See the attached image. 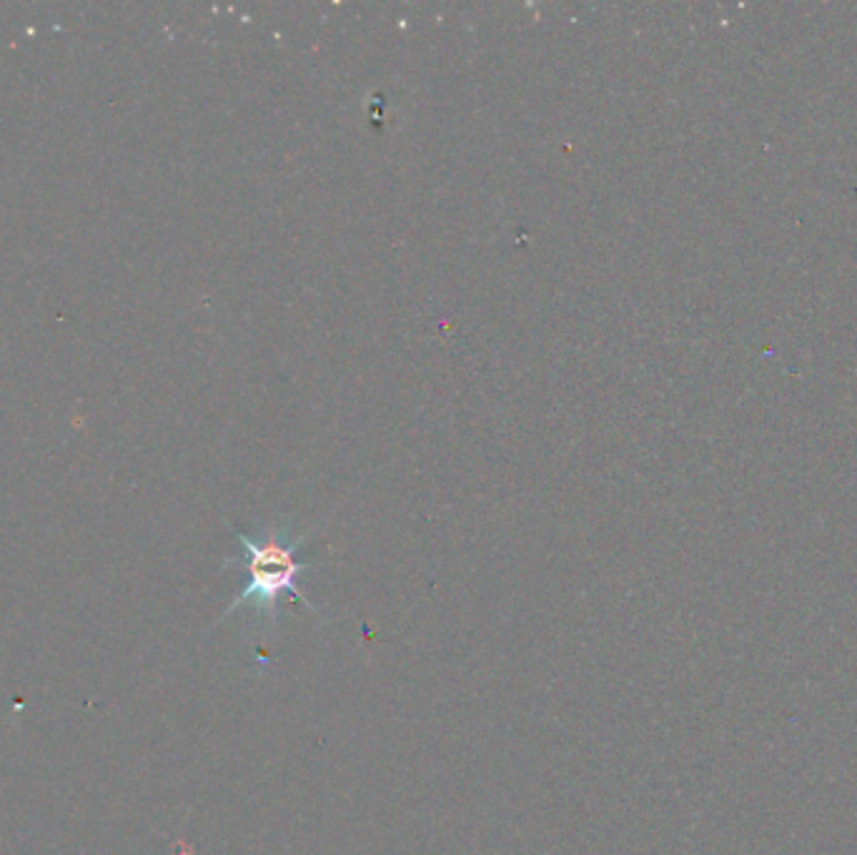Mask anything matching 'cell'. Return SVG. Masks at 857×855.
I'll return each mask as SVG.
<instances>
[{
	"mask_svg": "<svg viewBox=\"0 0 857 855\" xmlns=\"http://www.w3.org/2000/svg\"><path fill=\"white\" fill-rule=\"evenodd\" d=\"M237 542L241 552L239 557H231L226 564L239 567L243 572V588L237 600L226 607L221 620L251 602L268 623H276L278 605H282V598L286 595L301 600L311 612H319L299 590V578L314 567V560H304L301 557L304 545L309 542V535H292L288 527L268 525L259 527V533L237 529Z\"/></svg>",
	"mask_w": 857,
	"mask_h": 855,
	"instance_id": "1",
	"label": "cell"
}]
</instances>
